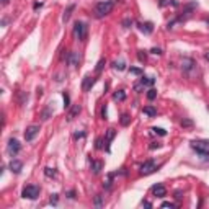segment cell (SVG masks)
<instances>
[{
    "mask_svg": "<svg viewBox=\"0 0 209 209\" xmlns=\"http://www.w3.org/2000/svg\"><path fill=\"white\" fill-rule=\"evenodd\" d=\"M131 74H134V75H142V70L140 69H137V67H131V70H129Z\"/></svg>",
    "mask_w": 209,
    "mask_h": 209,
    "instance_id": "33",
    "label": "cell"
},
{
    "mask_svg": "<svg viewBox=\"0 0 209 209\" xmlns=\"http://www.w3.org/2000/svg\"><path fill=\"white\" fill-rule=\"evenodd\" d=\"M137 57H139V61H146V54H142V51H139Z\"/></svg>",
    "mask_w": 209,
    "mask_h": 209,
    "instance_id": "36",
    "label": "cell"
},
{
    "mask_svg": "<svg viewBox=\"0 0 209 209\" xmlns=\"http://www.w3.org/2000/svg\"><path fill=\"white\" fill-rule=\"evenodd\" d=\"M154 82H155V80H154L152 77H142V79H140V83H142L144 87H146V85H154Z\"/></svg>",
    "mask_w": 209,
    "mask_h": 209,
    "instance_id": "18",
    "label": "cell"
},
{
    "mask_svg": "<svg viewBox=\"0 0 209 209\" xmlns=\"http://www.w3.org/2000/svg\"><path fill=\"white\" fill-rule=\"evenodd\" d=\"M204 57H206V59H207V61H209V51H207V52H206V54H204Z\"/></svg>",
    "mask_w": 209,
    "mask_h": 209,
    "instance_id": "44",
    "label": "cell"
},
{
    "mask_svg": "<svg viewBox=\"0 0 209 209\" xmlns=\"http://www.w3.org/2000/svg\"><path fill=\"white\" fill-rule=\"evenodd\" d=\"M157 170V163L154 160H147L140 165V175H150Z\"/></svg>",
    "mask_w": 209,
    "mask_h": 209,
    "instance_id": "6",
    "label": "cell"
},
{
    "mask_svg": "<svg viewBox=\"0 0 209 209\" xmlns=\"http://www.w3.org/2000/svg\"><path fill=\"white\" fill-rule=\"evenodd\" d=\"M95 206H96V207H102V206H103V198H102V196H96V198H95Z\"/></svg>",
    "mask_w": 209,
    "mask_h": 209,
    "instance_id": "28",
    "label": "cell"
},
{
    "mask_svg": "<svg viewBox=\"0 0 209 209\" xmlns=\"http://www.w3.org/2000/svg\"><path fill=\"white\" fill-rule=\"evenodd\" d=\"M65 59H67V64H69V65H74V67L79 64V56H77V52H72V51L67 52Z\"/></svg>",
    "mask_w": 209,
    "mask_h": 209,
    "instance_id": "10",
    "label": "cell"
},
{
    "mask_svg": "<svg viewBox=\"0 0 209 209\" xmlns=\"http://www.w3.org/2000/svg\"><path fill=\"white\" fill-rule=\"evenodd\" d=\"M103 65H105V59H100V61H98V64H96V72H102Z\"/></svg>",
    "mask_w": 209,
    "mask_h": 209,
    "instance_id": "30",
    "label": "cell"
},
{
    "mask_svg": "<svg viewBox=\"0 0 209 209\" xmlns=\"http://www.w3.org/2000/svg\"><path fill=\"white\" fill-rule=\"evenodd\" d=\"M95 83V79H91L90 75H87L85 79H83V85H82V88H83V91H88L90 90V87Z\"/></svg>",
    "mask_w": 209,
    "mask_h": 209,
    "instance_id": "11",
    "label": "cell"
},
{
    "mask_svg": "<svg viewBox=\"0 0 209 209\" xmlns=\"http://www.w3.org/2000/svg\"><path fill=\"white\" fill-rule=\"evenodd\" d=\"M181 128H193V121L191 119H183L181 121Z\"/></svg>",
    "mask_w": 209,
    "mask_h": 209,
    "instance_id": "25",
    "label": "cell"
},
{
    "mask_svg": "<svg viewBox=\"0 0 209 209\" xmlns=\"http://www.w3.org/2000/svg\"><path fill=\"white\" fill-rule=\"evenodd\" d=\"M103 168V163L102 162H93L91 163V170H93V173L96 175V173H100V170Z\"/></svg>",
    "mask_w": 209,
    "mask_h": 209,
    "instance_id": "17",
    "label": "cell"
},
{
    "mask_svg": "<svg viewBox=\"0 0 209 209\" xmlns=\"http://www.w3.org/2000/svg\"><path fill=\"white\" fill-rule=\"evenodd\" d=\"M111 180H113V175H108V178H106V183H105V188H106V190L111 186Z\"/></svg>",
    "mask_w": 209,
    "mask_h": 209,
    "instance_id": "32",
    "label": "cell"
},
{
    "mask_svg": "<svg viewBox=\"0 0 209 209\" xmlns=\"http://www.w3.org/2000/svg\"><path fill=\"white\" fill-rule=\"evenodd\" d=\"M49 114H51V113H49V110H44L43 111V119H49Z\"/></svg>",
    "mask_w": 209,
    "mask_h": 209,
    "instance_id": "35",
    "label": "cell"
},
{
    "mask_svg": "<svg viewBox=\"0 0 209 209\" xmlns=\"http://www.w3.org/2000/svg\"><path fill=\"white\" fill-rule=\"evenodd\" d=\"M121 124H123V126H128V124H129V121H131V118H129V114H126V113H124V114H121Z\"/></svg>",
    "mask_w": 209,
    "mask_h": 209,
    "instance_id": "20",
    "label": "cell"
},
{
    "mask_svg": "<svg viewBox=\"0 0 209 209\" xmlns=\"http://www.w3.org/2000/svg\"><path fill=\"white\" fill-rule=\"evenodd\" d=\"M150 52H154V54H162V49H158V47H154Z\"/></svg>",
    "mask_w": 209,
    "mask_h": 209,
    "instance_id": "37",
    "label": "cell"
},
{
    "mask_svg": "<svg viewBox=\"0 0 209 209\" xmlns=\"http://www.w3.org/2000/svg\"><path fill=\"white\" fill-rule=\"evenodd\" d=\"M191 147H193L204 160H209V142H196L195 140V142H191Z\"/></svg>",
    "mask_w": 209,
    "mask_h": 209,
    "instance_id": "2",
    "label": "cell"
},
{
    "mask_svg": "<svg viewBox=\"0 0 209 209\" xmlns=\"http://www.w3.org/2000/svg\"><path fill=\"white\" fill-rule=\"evenodd\" d=\"M102 114H103V118L106 119V106H105V108H103V110H102Z\"/></svg>",
    "mask_w": 209,
    "mask_h": 209,
    "instance_id": "43",
    "label": "cell"
},
{
    "mask_svg": "<svg viewBox=\"0 0 209 209\" xmlns=\"http://www.w3.org/2000/svg\"><path fill=\"white\" fill-rule=\"evenodd\" d=\"M51 203L52 204H57V195H52L51 196Z\"/></svg>",
    "mask_w": 209,
    "mask_h": 209,
    "instance_id": "38",
    "label": "cell"
},
{
    "mask_svg": "<svg viewBox=\"0 0 209 209\" xmlns=\"http://www.w3.org/2000/svg\"><path fill=\"white\" fill-rule=\"evenodd\" d=\"M142 113L144 114H147V116H150V118H154V116L157 114V110L154 106H144V110H142Z\"/></svg>",
    "mask_w": 209,
    "mask_h": 209,
    "instance_id": "14",
    "label": "cell"
},
{
    "mask_svg": "<svg viewBox=\"0 0 209 209\" xmlns=\"http://www.w3.org/2000/svg\"><path fill=\"white\" fill-rule=\"evenodd\" d=\"M70 106V98L67 93H64V108H69Z\"/></svg>",
    "mask_w": 209,
    "mask_h": 209,
    "instance_id": "27",
    "label": "cell"
},
{
    "mask_svg": "<svg viewBox=\"0 0 209 209\" xmlns=\"http://www.w3.org/2000/svg\"><path fill=\"white\" fill-rule=\"evenodd\" d=\"M113 7H114V2H113V0H105V2L96 3V7H95V13H96L98 18H103V16L110 15V13L113 12Z\"/></svg>",
    "mask_w": 209,
    "mask_h": 209,
    "instance_id": "1",
    "label": "cell"
},
{
    "mask_svg": "<svg viewBox=\"0 0 209 209\" xmlns=\"http://www.w3.org/2000/svg\"><path fill=\"white\" fill-rule=\"evenodd\" d=\"M74 10H75V5H74V3L67 7V10H65L64 15H62V21H64V23H67V21H69V18H70V15H72Z\"/></svg>",
    "mask_w": 209,
    "mask_h": 209,
    "instance_id": "13",
    "label": "cell"
},
{
    "mask_svg": "<svg viewBox=\"0 0 209 209\" xmlns=\"http://www.w3.org/2000/svg\"><path fill=\"white\" fill-rule=\"evenodd\" d=\"M155 96H157V90L150 88V90H149V93H147V98H149V100H154Z\"/></svg>",
    "mask_w": 209,
    "mask_h": 209,
    "instance_id": "26",
    "label": "cell"
},
{
    "mask_svg": "<svg viewBox=\"0 0 209 209\" xmlns=\"http://www.w3.org/2000/svg\"><path fill=\"white\" fill-rule=\"evenodd\" d=\"M74 36L79 41H85V38H87V25L82 23V21L75 23L74 25Z\"/></svg>",
    "mask_w": 209,
    "mask_h": 209,
    "instance_id": "3",
    "label": "cell"
},
{
    "mask_svg": "<svg viewBox=\"0 0 209 209\" xmlns=\"http://www.w3.org/2000/svg\"><path fill=\"white\" fill-rule=\"evenodd\" d=\"M193 65H195V62L191 59H183V69H185L186 72H190L191 69H193Z\"/></svg>",
    "mask_w": 209,
    "mask_h": 209,
    "instance_id": "15",
    "label": "cell"
},
{
    "mask_svg": "<svg viewBox=\"0 0 209 209\" xmlns=\"http://www.w3.org/2000/svg\"><path fill=\"white\" fill-rule=\"evenodd\" d=\"M103 147V144H102V139H98L96 140V149H102Z\"/></svg>",
    "mask_w": 209,
    "mask_h": 209,
    "instance_id": "40",
    "label": "cell"
},
{
    "mask_svg": "<svg viewBox=\"0 0 209 209\" xmlns=\"http://www.w3.org/2000/svg\"><path fill=\"white\" fill-rule=\"evenodd\" d=\"M113 67H114V69H118V70H124V69H126V64H124L123 61H119V62H114V64H113Z\"/></svg>",
    "mask_w": 209,
    "mask_h": 209,
    "instance_id": "22",
    "label": "cell"
},
{
    "mask_svg": "<svg viewBox=\"0 0 209 209\" xmlns=\"http://www.w3.org/2000/svg\"><path fill=\"white\" fill-rule=\"evenodd\" d=\"M196 7H198V3H196V2H191V3H188V5L185 7V12H186V13H190L191 10H195Z\"/></svg>",
    "mask_w": 209,
    "mask_h": 209,
    "instance_id": "23",
    "label": "cell"
},
{
    "mask_svg": "<svg viewBox=\"0 0 209 209\" xmlns=\"http://www.w3.org/2000/svg\"><path fill=\"white\" fill-rule=\"evenodd\" d=\"M80 113V105H75L74 108H72V111H70V114H69V119H72V118H75Z\"/></svg>",
    "mask_w": 209,
    "mask_h": 209,
    "instance_id": "19",
    "label": "cell"
},
{
    "mask_svg": "<svg viewBox=\"0 0 209 209\" xmlns=\"http://www.w3.org/2000/svg\"><path fill=\"white\" fill-rule=\"evenodd\" d=\"M139 30L142 33H146V35H150V33L154 31V26H152V23H140L139 25Z\"/></svg>",
    "mask_w": 209,
    "mask_h": 209,
    "instance_id": "12",
    "label": "cell"
},
{
    "mask_svg": "<svg viewBox=\"0 0 209 209\" xmlns=\"http://www.w3.org/2000/svg\"><path fill=\"white\" fill-rule=\"evenodd\" d=\"M206 23H207V26H209V18H207V20H206Z\"/></svg>",
    "mask_w": 209,
    "mask_h": 209,
    "instance_id": "46",
    "label": "cell"
},
{
    "mask_svg": "<svg viewBox=\"0 0 209 209\" xmlns=\"http://www.w3.org/2000/svg\"><path fill=\"white\" fill-rule=\"evenodd\" d=\"M160 207H170V209H172V207H175V204H173V203H170V201H167V203H162V206H160Z\"/></svg>",
    "mask_w": 209,
    "mask_h": 209,
    "instance_id": "34",
    "label": "cell"
},
{
    "mask_svg": "<svg viewBox=\"0 0 209 209\" xmlns=\"http://www.w3.org/2000/svg\"><path fill=\"white\" fill-rule=\"evenodd\" d=\"M152 132H155V134H158V136H165L167 134V131L162 129V128H152Z\"/></svg>",
    "mask_w": 209,
    "mask_h": 209,
    "instance_id": "24",
    "label": "cell"
},
{
    "mask_svg": "<svg viewBox=\"0 0 209 209\" xmlns=\"http://www.w3.org/2000/svg\"><path fill=\"white\" fill-rule=\"evenodd\" d=\"M20 149H21V146H20V142L18 140H16V139H10V140H8V146H7V152L8 154H10L12 157H15L16 154H18L20 152Z\"/></svg>",
    "mask_w": 209,
    "mask_h": 209,
    "instance_id": "7",
    "label": "cell"
},
{
    "mask_svg": "<svg viewBox=\"0 0 209 209\" xmlns=\"http://www.w3.org/2000/svg\"><path fill=\"white\" fill-rule=\"evenodd\" d=\"M2 3H3V5H7V3H8V0H2Z\"/></svg>",
    "mask_w": 209,
    "mask_h": 209,
    "instance_id": "45",
    "label": "cell"
},
{
    "mask_svg": "<svg viewBox=\"0 0 209 209\" xmlns=\"http://www.w3.org/2000/svg\"><path fill=\"white\" fill-rule=\"evenodd\" d=\"M21 196L25 199H26V198L28 199H36L39 196V186H36V185H28L26 188H23Z\"/></svg>",
    "mask_w": 209,
    "mask_h": 209,
    "instance_id": "4",
    "label": "cell"
},
{
    "mask_svg": "<svg viewBox=\"0 0 209 209\" xmlns=\"http://www.w3.org/2000/svg\"><path fill=\"white\" fill-rule=\"evenodd\" d=\"M152 193H154V196H157V198H163V196L167 195V190H165L163 185H155V186L152 188Z\"/></svg>",
    "mask_w": 209,
    "mask_h": 209,
    "instance_id": "9",
    "label": "cell"
},
{
    "mask_svg": "<svg viewBox=\"0 0 209 209\" xmlns=\"http://www.w3.org/2000/svg\"><path fill=\"white\" fill-rule=\"evenodd\" d=\"M142 206H146V207H152V204H150L149 201H144V203H142Z\"/></svg>",
    "mask_w": 209,
    "mask_h": 209,
    "instance_id": "42",
    "label": "cell"
},
{
    "mask_svg": "<svg viewBox=\"0 0 209 209\" xmlns=\"http://www.w3.org/2000/svg\"><path fill=\"white\" fill-rule=\"evenodd\" d=\"M114 134H116V132H114V129H108V132H106V142H108V144H110V142L113 140Z\"/></svg>",
    "mask_w": 209,
    "mask_h": 209,
    "instance_id": "21",
    "label": "cell"
},
{
    "mask_svg": "<svg viewBox=\"0 0 209 209\" xmlns=\"http://www.w3.org/2000/svg\"><path fill=\"white\" fill-rule=\"evenodd\" d=\"M74 137H75V139H79V137H83V132H75V134H74Z\"/></svg>",
    "mask_w": 209,
    "mask_h": 209,
    "instance_id": "39",
    "label": "cell"
},
{
    "mask_svg": "<svg viewBox=\"0 0 209 209\" xmlns=\"http://www.w3.org/2000/svg\"><path fill=\"white\" fill-rule=\"evenodd\" d=\"M158 147H160V144H158V142H157V144H152V146H150V149H152V150H154V149H158Z\"/></svg>",
    "mask_w": 209,
    "mask_h": 209,
    "instance_id": "41",
    "label": "cell"
},
{
    "mask_svg": "<svg viewBox=\"0 0 209 209\" xmlns=\"http://www.w3.org/2000/svg\"><path fill=\"white\" fill-rule=\"evenodd\" d=\"M44 173H46V177H54V175H56V170H54V168H46Z\"/></svg>",
    "mask_w": 209,
    "mask_h": 209,
    "instance_id": "31",
    "label": "cell"
},
{
    "mask_svg": "<svg viewBox=\"0 0 209 209\" xmlns=\"http://www.w3.org/2000/svg\"><path fill=\"white\" fill-rule=\"evenodd\" d=\"M21 168H23V162H21V160H16V158H13V160L10 162V170H12L13 173L18 175V173L21 172Z\"/></svg>",
    "mask_w": 209,
    "mask_h": 209,
    "instance_id": "8",
    "label": "cell"
},
{
    "mask_svg": "<svg viewBox=\"0 0 209 209\" xmlns=\"http://www.w3.org/2000/svg\"><path fill=\"white\" fill-rule=\"evenodd\" d=\"M38 132H39V126H38V124H31V126H28L26 131H25V140L31 142L33 139L38 136Z\"/></svg>",
    "mask_w": 209,
    "mask_h": 209,
    "instance_id": "5",
    "label": "cell"
},
{
    "mask_svg": "<svg viewBox=\"0 0 209 209\" xmlns=\"http://www.w3.org/2000/svg\"><path fill=\"white\" fill-rule=\"evenodd\" d=\"M131 25H132V20L131 18H124L123 20V26L124 28H131Z\"/></svg>",
    "mask_w": 209,
    "mask_h": 209,
    "instance_id": "29",
    "label": "cell"
},
{
    "mask_svg": "<svg viewBox=\"0 0 209 209\" xmlns=\"http://www.w3.org/2000/svg\"><path fill=\"white\" fill-rule=\"evenodd\" d=\"M113 98L116 100V102H123V100L126 98V91H124V90H119V91H116V93L113 95Z\"/></svg>",
    "mask_w": 209,
    "mask_h": 209,
    "instance_id": "16",
    "label": "cell"
}]
</instances>
